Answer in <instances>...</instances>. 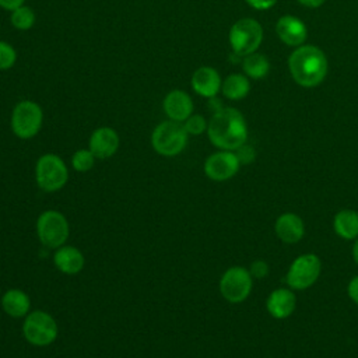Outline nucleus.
I'll use <instances>...</instances> for the list:
<instances>
[{"instance_id": "obj_5", "label": "nucleus", "mask_w": 358, "mask_h": 358, "mask_svg": "<svg viewBox=\"0 0 358 358\" xmlns=\"http://www.w3.org/2000/svg\"><path fill=\"white\" fill-rule=\"evenodd\" d=\"M43 110L39 103L31 99H22L17 102L11 110L10 126L14 136L21 140H29L35 137L42 129Z\"/></svg>"}, {"instance_id": "obj_7", "label": "nucleus", "mask_w": 358, "mask_h": 358, "mask_svg": "<svg viewBox=\"0 0 358 358\" xmlns=\"http://www.w3.org/2000/svg\"><path fill=\"white\" fill-rule=\"evenodd\" d=\"M69 178V171L63 159L56 154H43L35 165V179L45 192L62 189Z\"/></svg>"}, {"instance_id": "obj_1", "label": "nucleus", "mask_w": 358, "mask_h": 358, "mask_svg": "<svg viewBox=\"0 0 358 358\" xmlns=\"http://www.w3.org/2000/svg\"><path fill=\"white\" fill-rule=\"evenodd\" d=\"M207 136L218 150L235 151L248 140V123L236 108H220L208 120Z\"/></svg>"}, {"instance_id": "obj_12", "label": "nucleus", "mask_w": 358, "mask_h": 358, "mask_svg": "<svg viewBox=\"0 0 358 358\" xmlns=\"http://www.w3.org/2000/svg\"><path fill=\"white\" fill-rule=\"evenodd\" d=\"M275 34L284 45L289 48H298L305 45L308 38V28L301 18L287 14L277 20Z\"/></svg>"}, {"instance_id": "obj_33", "label": "nucleus", "mask_w": 358, "mask_h": 358, "mask_svg": "<svg viewBox=\"0 0 358 358\" xmlns=\"http://www.w3.org/2000/svg\"><path fill=\"white\" fill-rule=\"evenodd\" d=\"M351 255H352V259L355 262V264L358 266V238L354 241L352 243V248H351Z\"/></svg>"}, {"instance_id": "obj_32", "label": "nucleus", "mask_w": 358, "mask_h": 358, "mask_svg": "<svg viewBox=\"0 0 358 358\" xmlns=\"http://www.w3.org/2000/svg\"><path fill=\"white\" fill-rule=\"evenodd\" d=\"M301 6L308 7V8H319L320 6L324 4L326 0H296Z\"/></svg>"}, {"instance_id": "obj_17", "label": "nucleus", "mask_w": 358, "mask_h": 358, "mask_svg": "<svg viewBox=\"0 0 358 358\" xmlns=\"http://www.w3.org/2000/svg\"><path fill=\"white\" fill-rule=\"evenodd\" d=\"M274 232L282 243L294 245L303 238L305 222L295 213H282L275 218Z\"/></svg>"}, {"instance_id": "obj_19", "label": "nucleus", "mask_w": 358, "mask_h": 358, "mask_svg": "<svg viewBox=\"0 0 358 358\" xmlns=\"http://www.w3.org/2000/svg\"><path fill=\"white\" fill-rule=\"evenodd\" d=\"M333 231L344 241H355L358 238V213L344 208L333 217Z\"/></svg>"}, {"instance_id": "obj_18", "label": "nucleus", "mask_w": 358, "mask_h": 358, "mask_svg": "<svg viewBox=\"0 0 358 358\" xmlns=\"http://www.w3.org/2000/svg\"><path fill=\"white\" fill-rule=\"evenodd\" d=\"M55 266L64 274H77L84 268V256L74 246H60L53 255Z\"/></svg>"}, {"instance_id": "obj_25", "label": "nucleus", "mask_w": 358, "mask_h": 358, "mask_svg": "<svg viewBox=\"0 0 358 358\" xmlns=\"http://www.w3.org/2000/svg\"><path fill=\"white\" fill-rule=\"evenodd\" d=\"M17 57L15 48L11 43L0 39V71L13 69L17 63Z\"/></svg>"}, {"instance_id": "obj_30", "label": "nucleus", "mask_w": 358, "mask_h": 358, "mask_svg": "<svg viewBox=\"0 0 358 358\" xmlns=\"http://www.w3.org/2000/svg\"><path fill=\"white\" fill-rule=\"evenodd\" d=\"M347 295L350 296V299H351L355 305H358V275H354V277L350 280V282H348V285H347Z\"/></svg>"}, {"instance_id": "obj_11", "label": "nucleus", "mask_w": 358, "mask_h": 358, "mask_svg": "<svg viewBox=\"0 0 358 358\" xmlns=\"http://www.w3.org/2000/svg\"><path fill=\"white\" fill-rule=\"evenodd\" d=\"M241 168V164L234 151H217L204 161V173L215 182H224L234 178Z\"/></svg>"}, {"instance_id": "obj_13", "label": "nucleus", "mask_w": 358, "mask_h": 358, "mask_svg": "<svg viewBox=\"0 0 358 358\" xmlns=\"http://www.w3.org/2000/svg\"><path fill=\"white\" fill-rule=\"evenodd\" d=\"M222 78L220 73L211 66H200L197 67L190 77L192 90L203 98L213 99L221 92Z\"/></svg>"}, {"instance_id": "obj_16", "label": "nucleus", "mask_w": 358, "mask_h": 358, "mask_svg": "<svg viewBox=\"0 0 358 358\" xmlns=\"http://www.w3.org/2000/svg\"><path fill=\"white\" fill-rule=\"evenodd\" d=\"M119 134L115 129L102 126L95 129L90 136V150L95 155V158L105 159L112 157L119 148Z\"/></svg>"}, {"instance_id": "obj_24", "label": "nucleus", "mask_w": 358, "mask_h": 358, "mask_svg": "<svg viewBox=\"0 0 358 358\" xmlns=\"http://www.w3.org/2000/svg\"><path fill=\"white\" fill-rule=\"evenodd\" d=\"M95 164V155L91 152V150H77L71 157V165L77 172H87L90 171Z\"/></svg>"}, {"instance_id": "obj_23", "label": "nucleus", "mask_w": 358, "mask_h": 358, "mask_svg": "<svg viewBox=\"0 0 358 358\" xmlns=\"http://www.w3.org/2000/svg\"><path fill=\"white\" fill-rule=\"evenodd\" d=\"M36 22V14L32 7L22 4L10 13V24L17 31H28Z\"/></svg>"}, {"instance_id": "obj_8", "label": "nucleus", "mask_w": 358, "mask_h": 358, "mask_svg": "<svg viewBox=\"0 0 358 358\" xmlns=\"http://www.w3.org/2000/svg\"><path fill=\"white\" fill-rule=\"evenodd\" d=\"M22 333L29 344L45 347L56 340L57 323L49 313L43 310H34L25 316Z\"/></svg>"}, {"instance_id": "obj_31", "label": "nucleus", "mask_w": 358, "mask_h": 358, "mask_svg": "<svg viewBox=\"0 0 358 358\" xmlns=\"http://www.w3.org/2000/svg\"><path fill=\"white\" fill-rule=\"evenodd\" d=\"M22 4H25V0H0V8L10 11V13L13 10L21 7Z\"/></svg>"}, {"instance_id": "obj_26", "label": "nucleus", "mask_w": 358, "mask_h": 358, "mask_svg": "<svg viewBox=\"0 0 358 358\" xmlns=\"http://www.w3.org/2000/svg\"><path fill=\"white\" fill-rule=\"evenodd\" d=\"M207 126H208V122L206 120V117L203 115H199V113H192L183 122V127L187 131V134H190V136L203 134L204 131H207Z\"/></svg>"}, {"instance_id": "obj_20", "label": "nucleus", "mask_w": 358, "mask_h": 358, "mask_svg": "<svg viewBox=\"0 0 358 358\" xmlns=\"http://www.w3.org/2000/svg\"><path fill=\"white\" fill-rule=\"evenodd\" d=\"M31 306L29 296L21 289H8L1 296V308L11 317H25Z\"/></svg>"}, {"instance_id": "obj_27", "label": "nucleus", "mask_w": 358, "mask_h": 358, "mask_svg": "<svg viewBox=\"0 0 358 358\" xmlns=\"http://www.w3.org/2000/svg\"><path fill=\"white\" fill-rule=\"evenodd\" d=\"M234 152H235L241 165H250L256 159V150H255L253 145H250L248 143L238 147Z\"/></svg>"}, {"instance_id": "obj_4", "label": "nucleus", "mask_w": 358, "mask_h": 358, "mask_svg": "<svg viewBox=\"0 0 358 358\" xmlns=\"http://www.w3.org/2000/svg\"><path fill=\"white\" fill-rule=\"evenodd\" d=\"M187 131L183 123L165 120L158 123L151 133V145L162 157H175L180 154L187 144Z\"/></svg>"}, {"instance_id": "obj_21", "label": "nucleus", "mask_w": 358, "mask_h": 358, "mask_svg": "<svg viewBox=\"0 0 358 358\" xmlns=\"http://www.w3.org/2000/svg\"><path fill=\"white\" fill-rule=\"evenodd\" d=\"M250 92V81L243 73H231L222 80L221 94L229 101H241Z\"/></svg>"}, {"instance_id": "obj_10", "label": "nucleus", "mask_w": 358, "mask_h": 358, "mask_svg": "<svg viewBox=\"0 0 358 358\" xmlns=\"http://www.w3.org/2000/svg\"><path fill=\"white\" fill-rule=\"evenodd\" d=\"M36 232L42 245L57 249L69 238V222L66 217L55 210L42 213L36 221Z\"/></svg>"}, {"instance_id": "obj_15", "label": "nucleus", "mask_w": 358, "mask_h": 358, "mask_svg": "<svg viewBox=\"0 0 358 358\" xmlns=\"http://www.w3.org/2000/svg\"><path fill=\"white\" fill-rule=\"evenodd\" d=\"M296 308V296L289 287L273 289L266 299V309L274 319L282 320L289 317Z\"/></svg>"}, {"instance_id": "obj_28", "label": "nucleus", "mask_w": 358, "mask_h": 358, "mask_svg": "<svg viewBox=\"0 0 358 358\" xmlns=\"http://www.w3.org/2000/svg\"><path fill=\"white\" fill-rule=\"evenodd\" d=\"M249 273L253 278H257V280H262L264 277L268 275V271H270V267L267 264L266 260H262V259H257V260H253L249 266Z\"/></svg>"}, {"instance_id": "obj_6", "label": "nucleus", "mask_w": 358, "mask_h": 358, "mask_svg": "<svg viewBox=\"0 0 358 358\" xmlns=\"http://www.w3.org/2000/svg\"><path fill=\"white\" fill-rule=\"evenodd\" d=\"M322 273V260L315 253H303L292 260L289 264L285 282L294 291H303L310 288Z\"/></svg>"}, {"instance_id": "obj_2", "label": "nucleus", "mask_w": 358, "mask_h": 358, "mask_svg": "<svg viewBox=\"0 0 358 358\" xmlns=\"http://www.w3.org/2000/svg\"><path fill=\"white\" fill-rule=\"evenodd\" d=\"M288 70L298 85L313 88L324 81L329 71V62L320 48L302 45L295 48L289 55Z\"/></svg>"}, {"instance_id": "obj_29", "label": "nucleus", "mask_w": 358, "mask_h": 358, "mask_svg": "<svg viewBox=\"0 0 358 358\" xmlns=\"http://www.w3.org/2000/svg\"><path fill=\"white\" fill-rule=\"evenodd\" d=\"M277 1L278 0H245V3L248 6H250L252 8L259 10V11H264V10L274 7L277 4Z\"/></svg>"}, {"instance_id": "obj_14", "label": "nucleus", "mask_w": 358, "mask_h": 358, "mask_svg": "<svg viewBox=\"0 0 358 358\" xmlns=\"http://www.w3.org/2000/svg\"><path fill=\"white\" fill-rule=\"evenodd\" d=\"M162 109L169 120L183 123L193 113L194 103L186 91L175 88L164 96Z\"/></svg>"}, {"instance_id": "obj_3", "label": "nucleus", "mask_w": 358, "mask_h": 358, "mask_svg": "<svg viewBox=\"0 0 358 358\" xmlns=\"http://www.w3.org/2000/svg\"><path fill=\"white\" fill-rule=\"evenodd\" d=\"M228 42L236 56L243 57L257 52L263 42V27L255 18H241L231 25L228 32Z\"/></svg>"}, {"instance_id": "obj_9", "label": "nucleus", "mask_w": 358, "mask_h": 358, "mask_svg": "<svg viewBox=\"0 0 358 358\" xmlns=\"http://www.w3.org/2000/svg\"><path fill=\"white\" fill-rule=\"evenodd\" d=\"M253 277L242 266H232L224 271L220 278V292L231 303H241L252 292Z\"/></svg>"}, {"instance_id": "obj_22", "label": "nucleus", "mask_w": 358, "mask_h": 358, "mask_svg": "<svg viewBox=\"0 0 358 358\" xmlns=\"http://www.w3.org/2000/svg\"><path fill=\"white\" fill-rule=\"evenodd\" d=\"M242 70L248 78L263 80L270 71V62L266 57V55L253 52L248 56H243Z\"/></svg>"}]
</instances>
